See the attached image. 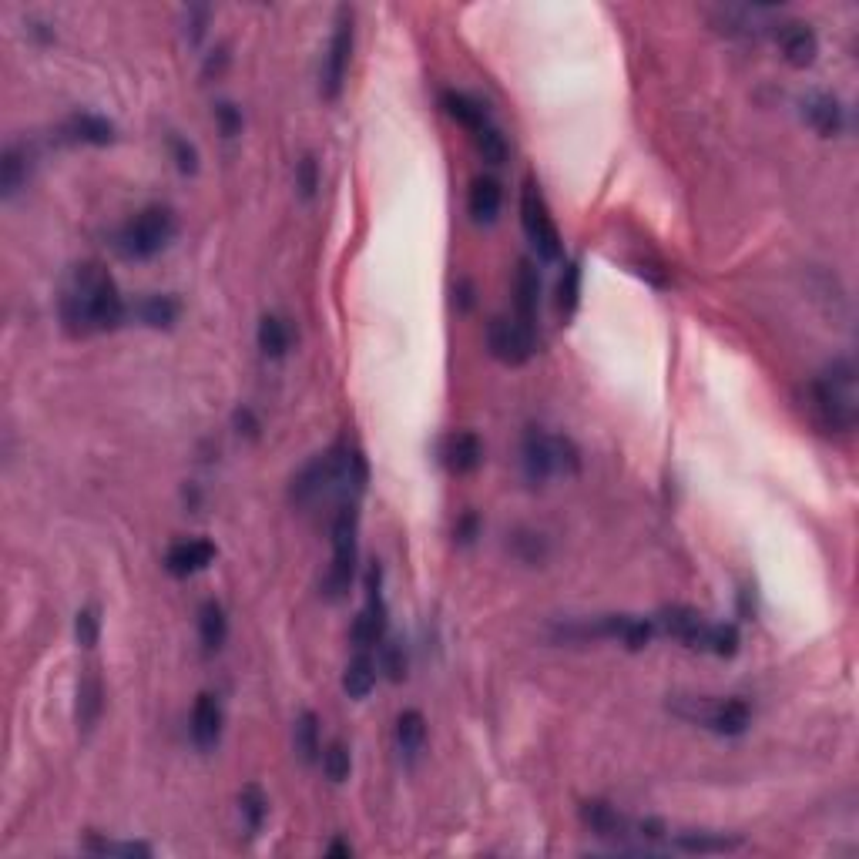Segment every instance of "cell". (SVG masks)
<instances>
[{
    "mask_svg": "<svg viewBox=\"0 0 859 859\" xmlns=\"http://www.w3.org/2000/svg\"><path fill=\"white\" fill-rule=\"evenodd\" d=\"M61 323L71 336H91V333H108L125 323L128 306L121 299L115 279L101 262H81L71 269L68 282L58 299Z\"/></svg>",
    "mask_w": 859,
    "mask_h": 859,
    "instance_id": "1",
    "label": "cell"
},
{
    "mask_svg": "<svg viewBox=\"0 0 859 859\" xmlns=\"http://www.w3.org/2000/svg\"><path fill=\"white\" fill-rule=\"evenodd\" d=\"M853 363H833L823 376L806 386V410L819 430L849 433L856 427V396H853Z\"/></svg>",
    "mask_w": 859,
    "mask_h": 859,
    "instance_id": "2",
    "label": "cell"
},
{
    "mask_svg": "<svg viewBox=\"0 0 859 859\" xmlns=\"http://www.w3.org/2000/svg\"><path fill=\"white\" fill-rule=\"evenodd\" d=\"M175 235V215L172 209H165V205H148V209H141L135 219H131L125 229L118 232V252L125 259H151L158 256V252L165 249L168 242H172Z\"/></svg>",
    "mask_w": 859,
    "mask_h": 859,
    "instance_id": "3",
    "label": "cell"
},
{
    "mask_svg": "<svg viewBox=\"0 0 859 859\" xmlns=\"http://www.w3.org/2000/svg\"><path fill=\"white\" fill-rule=\"evenodd\" d=\"M356 531H360V514L353 504L339 507L333 521V564L326 574V598L339 601L346 598L349 584L356 578Z\"/></svg>",
    "mask_w": 859,
    "mask_h": 859,
    "instance_id": "4",
    "label": "cell"
},
{
    "mask_svg": "<svg viewBox=\"0 0 859 859\" xmlns=\"http://www.w3.org/2000/svg\"><path fill=\"white\" fill-rule=\"evenodd\" d=\"M521 225H524L527 239H531V245L537 249V256L544 262L561 259V232H558V225H554L551 212H547V202L534 178H527L521 188Z\"/></svg>",
    "mask_w": 859,
    "mask_h": 859,
    "instance_id": "5",
    "label": "cell"
},
{
    "mask_svg": "<svg viewBox=\"0 0 859 859\" xmlns=\"http://www.w3.org/2000/svg\"><path fill=\"white\" fill-rule=\"evenodd\" d=\"M534 346H537L534 329H527L524 323H517V319L494 316L487 323V349L497 363L524 366L527 360H531Z\"/></svg>",
    "mask_w": 859,
    "mask_h": 859,
    "instance_id": "6",
    "label": "cell"
},
{
    "mask_svg": "<svg viewBox=\"0 0 859 859\" xmlns=\"http://www.w3.org/2000/svg\"><path fill=\"white\" fill-rule=\"evenodd\" d=\"M349 58H353V14H349L346 7H339L336 31H333V41H329V54L323 64V81H319V91H323L326 101H336L339 94H343Z\"/></svg>",
    "mask_w": 859,
    "mask_h": 859,
    "instance_id": "7",
    "label": "cell"
},
{
    "mask_svg": "<svg viewBox=\"0 0 859 859\" xmlns=\"http://www.w3.org/2000/svg\"><path fill=\"white\" fill-rule=\"evenodd\" d=\"M692 722L709 725L719 735H742L749 729L752 712L742 698H725V702H705V698H692V712H682Z\"/></svg>",
    "mask_w": 859,
    "mask_h": 859,
    "instance_id": "8",
    "label": "cell"
},
{
    "mask_svg": "<svg viewBox=\"0 0 859 859\" xmlns=\"http://www.w3.org/2000/svg\"><path fill=\"white\" fill-rule=\"evenodd\" d=\"M380 568H370L366 574V608L360 611L353 625V641L356 648H373V645H383V635H386V604H383V591H380Z\"/></svg>",
    "mask_w": 859,
    "mask_h": 859,
    "instance_id": "9",
    "label": "cell"
},
{
    "mask_svg": "<svg viewBox=\"0 0 859 859\" xmlns=\"http://www.w3.org/2000/svg\"><path fill=\"white\" fill-rule=\"evenodd\" d=\"M658 628L665 631V635H672L682 641L685 648H698L705 651V645H709V621H705L698 611L692 608H665L658 618H651Z\"/></svg>",
    "mask_w": 859,
    "mask_h": 859,
    "instance_id": "10",
    "label": "cell"
},
{
    "mask_svg": "<svg viewBox=\"0 0 859 859\" xmlns=\"http://www.w3.org/2000/svg\"><path fill=\"white\" fill-rule=\"evenodd\" d=\"M521 464H524V477L531 484H544L547 477L554 474V437H547L537 427L524 433L521 443Z\"/></svg>",
    "mask_w": 859,
    "mask_h": 859,
    "instance_id": "11",
    "label": "cell"
},
{
    "mask_svg": "<svg viewBox=\"0 0 859 859\" xmlns=\"http://www.w3.org/2000/svg\"><path fill=\"white\" fill-rule=\"evenodd\" d=\"M581 819L591 833H598L604 839H631V829H635V823H631L628 816H621L618 809L604 799L581 802Z\"/></svg>",
    "mask_w": 859,
    "mask_h": 859,
    "instance_id": "12",
    "label": "cell"
},
{
    "mask_svg": "<svg viewBox=\"0 0 859 859\" xmlns=\"http://www.w3.org/2000/svg\"><path fill=\"white\" fill-rule=\"evenodd\" d=\"M219 739H222V705L215 695L202 692L195 698V709H192V742L202 752H212L215 745H219Z\"/></svg>",
    "mask_w": 859,
    "mask_h": 859,
    "instance_id": "13",
    "label": "cell"
},
{
    "mask_svg": "<svg viewBox=\"0 0 859 859\" xmlns=\"http://www.w3.org/2000/svg\"><path fill=\"white\" fill-rule=\"evenodd\" d=\"M101 712H105V685H101V675L94 672V668H84V675L78 682V705H74L78 729L88 735L94 725H98Z\"/></svg>",
    "mask_w": 859,
    "mask_h": 859,
    "instance_id": "14",
    "label": "cell"
},
{
    "mask_svg": "<svg viewBox=\"0 0 859 859\" xmlns=\"http://www.w3.org/2000/svg\"><path fill=\"white\" fill-rule=\"evenodd\" d=\"M212 561H215V544L209 541H182V544L168 547V554H165V568L168 574H175V578H188V574L205 571Z\"/></svg>",
    "mask_w": 859,
    "mask_h": 859,
    "instance_id": "15",
    "label": "cell"
},
{
    "mask_svg": "<svg viewBox=\"0 0 859 859\" xmlns=\"http://www.w3.org/2000/svg\"><path fill=\"white\" fill-rule=\"evenodd\" d=\"M776 37H779L782 54H786V61L792 64V68H809V64L816 61V54H819V41H816V34L809 31V24L789 21V24H782V27H779Z\"/></svg>",
    "mask_w": 859,
    "mask_h": 859,
    "instance_id": "16",
    "label": "cell"
},
{
    "mask_svg": "<svg viewBox=\"0 0 859 859\" xmlns=\"http://www.w3.org/2000/svg\"><path fill=\"white\" fill-rule=\"evenodd\" d=\"M443 464H447L450 474H474V470L480 467V460H484V447H480L477 433H453V437H447V443H443L440 450Z\"/></svg>",
    "mask_w": 859,
    "mask_h": 859,
    "instance_id": "17",
    "label": "cell"
},
{
    "mask_svg": "<svg viewBox=\"0 0 859 859\" xmlns=\"http://www.w3.org/2000/svg\"><path fill=\"white\" fill-rule=\"evenodd\" d=\"M514 292H517V313L527 329H534V316H537V302H541V276H537L534 262L531 259H521L517 266V282H514Z\"/></svg>",
    "mask_w": 859,
    "mask_h": 859,
    "instance_id": "18",
    "label": "cell"
},
{
    "mask_svg": "<svg viewBox=\"0 0 859 859\" xmlns=\"http://www.w3.org/2000/svg\"><path fill=\"white\" fill-rule=\"evenodd\" d=\"M440 101H443V111H447V115L457 121V125H464L470 135L490 125L487 108L480 105V101L470 98V94H464V91H443Z\"/></svg>",
    "mask_w": 859,
    "mask_h": 859,
    "instance_id": "19",
    "label": "cell"
},
{
    "mask_svg": "<svg viewBox=\"0 0 859 859\" xmlns=\"http://www.w3.org/2000/svg\"><path fill=\"white\" fill-rule=\"evenodd\" d=\"M396 745H400V755L407 762L420 759L423 745H427V719H423V712L410 709L396 719Z\"/></svg>",
    "mask_w": 859,
    "mask_h": 859,
    "instance_id": "20",
    "label": "cell"
},
{
    "mask_svg": "<svg viewBox=\"0 0 859 859\" xmlns=\"http://www.w3.org/2000/svg\"><path fill=\"white\" fill-rule=\"evenodd\" d=\"M500 198H504V192H500V182L497 178H474V185H470V215H474L477 225H490L497 219L500 212Z\"/></svg>",
    "mask_w": 859,
    "mask_h": 859,
    "instance_id": "21",
    "label": "cell"
},
{
    "mask_svg": "<svg viewBox=\"0 0 859 859\" xmlns=\"http://www.w3.org/2000/svg\"><path fill=\"white\" fill-rule=\"evenodd\" d=\"M806 118L823 138H833L843 131V108H839V101L833 94H813V98H806Z\"/></svg>",
    "mask_w": 859,
    "mask_h": 859,
    "instance_id": "22",
    "label": "cell"
},
{
    "mask_svg": "<svg viewBox=\"0 0 859 859\" xmlns=\"http://www.w3.org/2000/svg\"><path fill=\"white\" fill-rule=\"evenodd\" d=\"M675 849H685V853H732V849L742 846L739 836H725V833H678L672 839Z\"/></svg>",
    "mask_w": 859,
    "mask_h": 859,
    "instance_id": "23",
    "label": "cell"
},
{
    "mask_svg": "<svg viewBox=\"0 0 859 859\" xmlns=\"http://www.w3.org/2000/svg\"><path fill=\"white\" fill-rule=\"evenodd\" d=\"M135 313H138L141 323L151 326V329H168V326H175L182 306H178V299H172V296H145L135 306Z\"/></svg>",
    "mask_w": 859,
    "mask_h": 859,
    "instance_id": "24",
    "label": "cell"
},
{
    "mask_svg": "<svg viewBox=\"0 0 859 859\" xmlns=\"http://www.w3.org/2000/svg\"><path fill=\"white\" fill-rule=\"evenodd\" d=\"M198 635H202V645L209 651H219L225 645V635H229V618H225L222 604L205 601L202 611H198Z\"/></svg>",
    "mask_w": 859,
    "mask_h": 859,
    "instance_id": "25",
    "label": "cell"
},
{
    "mask_svg": "<svg viewBox=\"0 0 859 859\" xmlns=\"http://www.w3.org/2000/svg\"><path fill=\"white\" fill-rule=\"evenodd\" d=\"M68 135L84 145H111L115 141V125L98 115H74L68 121Z\"/></svg>",
    "mask_w": 859,
    "mask_h": 859,
    "instance_id": "26",
    "label": "cell"
},
{
    "mask_svg": "<svg viewBox=\"0 0 859 859\" xmlns=\"http://www.w3.org/2000/svg\"><path fill=\"white\" fill-rule=\"evenodd\" d=\"M376 685V662L370 655H356L343 672V692L349 698H366Z\"/></svg>",
    "mask_w": 859,
    "mask_h": 859,
    "instance_id": "27",
    "label": "cell"
},
{
    "mask_svg": "<svg viewBox=\"0 0 859 859\" xmlns=\"http://www.w3.org/2000/svg\"><path fill=\"white\" fill-rule=\"evenodd\" d=\"M27 185V151L11 145L4 151V162H0V192L4 198H14Z\"/></svg>",
    "mask_w": 859,
    "mask_h": 859,
    "instance_id": "28",
    "label": "cell"
},
{
    "mask_svg": "<svg viewBox=\"0 0 859 859\" xmlns=\"http://www.w3.org/2000/svg\"><path fill=\"white\" fill-rule=\"evenodd\" d=\"M292 745H296L299 759L306 762V766H313V762L319 759V719L313 712H302L296 719V729H292Z\"/></svg>",
    "mask_w": 859,
    "mask_h": 859,
    "instance_id": "29",
    "label": "cell"
},
{
    "mask_svg": "<svg viewBox=\"0 0 859 859\" xmlns=\"http://www.w3.org/2000/svg\"><path fill=\"white\" fill-rule=\"evenodd\" d=\"M259 349H262L266 356H272V360L286 356V349H289V326L282 323L279 316H262V323H259Z\"/></svg>",
    "mask_w": 859,
    "mask_h": 859,
    "instance_id": "30",
    "label": "cell"
},
{
    "mask_svg": "<svg viewBox=\"0 0 859 859\" xmlns=\"http://www.w3.org/2000/svg\"><path fill=\"white\" fill-rule=\"evenodd\" d=\"M239 813L245 819V826H249V833H259L262 823H266V816H269L266 792H262L259 786H245L239 792Z\"/></svg>",
    "mask_w": 859,
    "mask_h": 859,
    "instance_id": "31",
    "label": "cell"
},
{
    "mask_svg": "<svg viewBox=\"0 0 859 859\" xmlns=\"http://www.w3.org/2000/svg\"><path fill=\"white\" fill-rule=\"evenodd\" d=\"M578 302H581V266L578 262H568L561 276V286H558V306L564 319H571L578 313Z\"/></svg>",
    "mask_w": 859,
    "mask_h": 859,
    "instance_id": "32",
    "label": "cell"
},
{
    "mask_svg": "<svg viewBox=\"0 0 859 859\" xmlns=\"http://www.w3.org/2000/svg\"><path fill=\"white\" fill-rule=\"evenodd\" d=\"M349 769H353V759H349V749L346 742H329L326 752H323V772L329 782H346L349 779Z\"/></svg>",
    "mask_w": 859,
    "mask_h": 859,
    "instance_id": "33",
    "label": "cell"
},
{
    "mask_svg": "<svg viewBox=\"0 0 859 859\" xmlns=\"http://www.w3.org/2000/svg\"><path fill=\"white\" fill-rule=\"evenodd\" d=\"M474 145L480 151V158L490 162V165H500L507 158V141H504V135H500L494 125L474 131Z\"/></svg>",
    "mask_w": 859,
    "mask_h": 859,
    "instance_id": "34",
    "label": "cell"
},
{
    "mask_svg": "<svg viewBox=\"0 0 859 859\" xmlns=\"http://www.w3.org/2000/svg\"><path fill=\"white\" fill-rule=\"evenodd\" d=\"M705 651H712V655H719V658H732L735 651H739V631L732 625H712Z\"/></svg>",
    "mask_w": 859,
    "mask_h": 859,
    "instance_id": "35",
    "label": "cell"
},
{
    "mask_svg": "<svg viewBox=\"0 0 859 859\" xmlns=\"http://www.w3.org/2000/svg\"><path fill=\"white\" fill-rule=\"evenodd\" d=\"M98 635H101L98 611H91V608L78 611V618H74V638H78V645L81 648H94V645H98Z\"/></svg>",
    "mask_w": 859,
    "mask_h": 859,
    "instance_id": "36",
    "label": "cell"
},
{
    "mask_svg": "<svg viewBox=\"0 0 859 859\" xmlns=\"http://www.w3.org/2000/svg\"><path fill=\"white\" fill-rule=\"evenodd\" d=\"M383 672L393 678V682H403L407 675V658H403V648L393 645V641H383Z\"/></svg>",
    "mask_w": 859,
    "mask_h": 859,
    "instance_id": "37",
    "label": "cell"
},
{
    "mask_svg": "<svg viewBox=\"0 0 859 859\" xmlns=\"http://www.w3.org/2000/svg\"><path fill=\"white\" fill-rule=\"evenodd\" d=\"M296 185H299L302 198H313V195H316V188H319V165H316V158H302V162H299Z\"/></svg>",
    "mask_w": 859,
    "mask_h": 859,
    "instance_id": "38",
    "label": "cell"
},
{
    "mask_svg": "<svg viewBox=\"0 0 859 859\" xmlns=\"http://www.w3.org/2000/svg\"><path fill=\"white\" fill-rule=\"evenodd\" d=\"M172 151H175V162H178V172H195V148L185 145L182 138H172Z\"/></svg>",
    "mask_w": 859,
    "mask_h": 859,
    "instance_id": "39",
    "label": "cell"
},
{
    "mask_svg": "<svg viewBox=\"0 0 859 859\" xmlns=\"http://www.w3.org/2000/svg\"><path fill=\"white\" fill-rule=\"evenodd\" d=\"M205 21H209V7H192V11H188V24H192V31H188V41H192V44L202 41Z\"/></svg>",
    "mask_w": 859,
    "mask_h": 859,
    "instance_id": "40",
    "label": "cell"
},
{
    "mask_svg": "<svg viewBox=\"0 0 859 859\" xmlns=\"http://www.w3.org/2000/svg\"><path fill=\"white\" fill-rule=\"evenodd\" d=\"M215 115H219L222 131H225V135H229V138L235 135V131L242 128V115H239V111H235V105H219V108H215Z\"/></svg>",
    "mask_w": 859,
    "mask_h": 859,
    "instance_id": "41",
    "label": "cell"
},
{
    "mask_svg": "<svg viewBox=\"0 0 859 859\" xmlns=\"http://www.w3.org/2000/svg\"><path fill=\"white\" fill-rule=\"evenodd\" d=\"M235 427H239V433H249V437H256V433H259V423H256V417H252L249 410L235 413Z\"/></svg>",
    "mask_w": 859,
    "mask_h": 859,
    "instance_id": "42",
    "label": "cell"
},
{
    "mask_svg": "<svg viewBox=\"0 0 859 859\" xmlns=\"http://www.w3.org/2000/svg\"><path fill=\"white\" fill-rule=\"evenodd\" d=\"M474 534H477V517H474V514H467L464 521L457 524V537H460V541H464V544H470V541H474Z\"/></svg>",
    "mask_w": 859,
    "mask_h": 859,
    "instance_id": "43",
    "label": "cell"
},
{
    "mask_svg": "<svg viewBox=\"0 0 859 859\" xmlns=\"http://www.w3.org/2000/svg\"><path fill=\"white\" fill-rule=\"evenodd\" d=\"M329 856H353V846H346V843H333V846H329Z\"/></svg>",
    "mask_w": 859,
    "mask_h": 859,
    "instance_id": "44",
    "label": "cell"
}]
</instances>
